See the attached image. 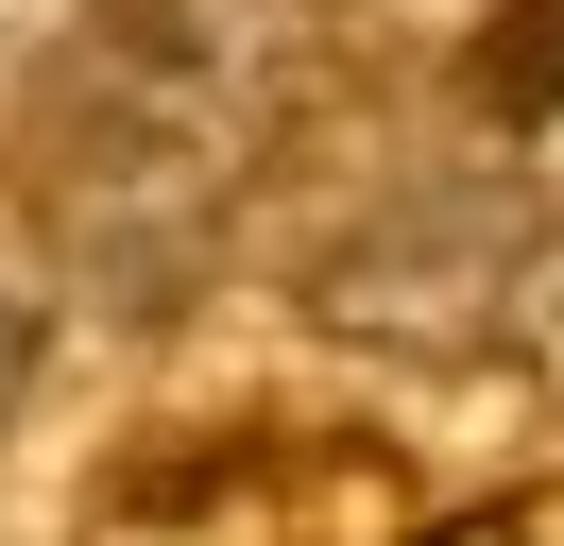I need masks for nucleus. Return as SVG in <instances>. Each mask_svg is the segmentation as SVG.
Here are the masks:
<instances>
[{"label":"nucleus","instance_id":"obj_5","mask_svg":"<svg viewBox=\"0 0 564 546\" xmlns=\"http://www.w3.org/2000/svg\"><path fill=\"white\" fill-rule=\"evenodd\" d=\"M18 393H35V307L0 291V410H18Z\"/></svg>","mask_w":564,"mask_h":546},{"label":"nucleus","instance_id":"obj_4","mask_svg":"<svg viewBox=\"0 0 564 546\" xmlns=\"http://www.w3.org/2000/svg\"><path fill=\"white\" fill-rule=\"evenodd\" d=\"M496 341H530L547 393H564V222H530V273H513V325H496Z\"/></svg>","mask_w":564,"mask_h":546},{"label":"nucleus","instance_id":"obj_2","mask_svg":"<svg viewBox=\"0 0 564 546\" xmlns=\"http://www.w3.org/2000/svg\"><path fill=\"white\" fill-rule=\"evenodd\" d=\"M530 222H547V205H530L513 171H411V188H377L308 256V307L343 341H377V359H479V341L513 325Z\"/></svg>","mask_w":564,"mask_h":546},{"label":"nucleus","instance_id":"obj_3","mask_svg":"<svg viewBox=\"0 0 564 546\" xmlns=\"http://www.w3.org/2000/svg\"><path fill=\"white\" fill-rule=\"evenodd\" d=\"M462 102H479V120H564V0H496L479 18V52H462Z\"/></svg>","mask_w":564,"mask_h":546},{"label":"nucleus","instance_id":"obj_1","mask_svg":"<svg viewBox=\"0 0 564 546\" xmlns=\"http://www.w3.org/2000/svg\"><path fill=\"white\" fill-rule=\"evenodd\" d=\"M343 34L359 0H120V18H86L35 86V239L69 307L172 325L223 273L257 171L343 86Z\"/></svg>","mask_w":564,"mask_h":546}]
</instances>
